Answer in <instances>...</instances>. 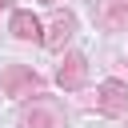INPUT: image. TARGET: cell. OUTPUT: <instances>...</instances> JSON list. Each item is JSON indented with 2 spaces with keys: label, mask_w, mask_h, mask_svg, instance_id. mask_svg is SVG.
I'll return each instance as SVG.
<instances>
[{
  "label": "cell",
  "mask_w": 128,
  "mask_h": 128,
  "mask_svg": "<svg viewBox=\"0 0 128 128\" xmlns=\"http://www.w3.org/2000/svg\"><path fill=\"white\" fill-rule=\"evenodd\" d=\"M0 84H4V92L16 96V100H24V96H40V92H44V80H40L32 68H24V64H8L4 76H0Z\"/></svg>",
  "instance_id": "1"
},
{
  "label": "cell",
  "mask_w": 128,
  "mask_h": 128,
  "mask_svg": "<svg viewBox=\"0 0 128 128\" xmlns=\"http://www.w3.org/2000/svg\"><path fill=\"white\" fill-rule=\"evenodd\" d=\"M96 112H104V116H124V112H128V88H124L120 80H104V84L96 88Z\"/></svg>",
  "instance_id": "2"
},
{
  "label": "cell",
  "mask_w": 128,
  "mask_h": 128,
  "mask_svg": "<svg viewBox=\"0 0 128 128\" xmlns=\"http://www.w3.org/2000/svg\"><path fill=\"white\" fill-rule=\"evenodd\" d=\"M84 80H88V60H84L80 52H68V56H64V64H60V72H56V84H60V88H68V92H76Z\"/></svg>",
  "instance_id": "3"
},
{
  "label": "cell",
  "mask_w": 128,
  "mask_h": 128,
  "mask_svg": "<svg viewBox=\"0 0 128 128\" xmlns=\"http://www.w3.org/2000/svg\"><path fill=\"white\" fill-rule=\"evenodd\" d=\"M72 32H76V16H72V12H56V16H52V24H48V32H44L40 40H44V48H52V52H56V48H64V44H68V36H72Z\"/></svg>",
  "instance_id": "4"
},
{
  "label": "cell",
  "mask_w": 128,
  "mask_h": 128,
  "mask_svg": "<svg viewBox=\"0 0 128 128\" xmlns=\"http://www.w3.org/2000/svg\"><path fill=\"white\" fill-rule=\"evenodd\" d=\"M20 128H64V120H60L56 108H48V104H32V108L20 116Z\"/></svg>",
  "instance_id": "5"
},
{
  "label": "cell",
  "mask_w": 128,
  "mask_h": 128,
  "mask_svg": "<svg viewBox=\"0 0 128 128\" xmlns=\"http://www.w3.org/2000/svg\"><path fill=\"white\" fill-rule=\"evenodd\" d=\"M12 36L20 40H40V20L32 12H12Z\"/></svg>",
  "instance_id": "6"
},
{
  "label": "cell",
  "mask_w": 128,
  "mask_h": 128,
  "mask_svg": "<svg viewBox=\"0 0 128 128\" xmlns=\"http://www.w3.org/2000/svg\"><path fill=\"white\" fill-rule=\"evenodd\" d=\"M104 24L112 32H124L128 28V0H108L104 4Z\"/></svg>",
  "instance_id": "7"
},
{
  "label": "cell",
  "mask_w": 128,
  "mask_h": 128,
  "mask_svg": "<svg viewBox=\"0 0 128 128\" xmlns=\"http://www.w3.org/2000/svg\"><path fill=\"white\" fill-rule=\"evenodd\" d=\"M44 4H56V0H44Z\"/></svg>",
  "instance_id": "8"
},
{
  "label": "cell",
  "mask_w": 128,
  "mask_h": 128,
  "mask_svg": "<svg viewBox=\"0 0 128 128\" xmlns=\"http://www.w3.org/2000/svg\"><path fill=\"white\" fill-rule=\"evenodd\" d=\"M4 4H8V0H0V8H4Z\"/></svg>",
  "instance_id": "9"
}]
</instances>
